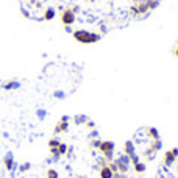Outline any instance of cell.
<instances>
[{"label": "cell", "instance_id": "obj_1", "mask_svg": "<svg viewBox=\"0 0 178 178\" xmlns=\"http://www.w3.org/2000/svg\"><path fill=\"white\" fill-rule=\"evenodd\" d=\"M73 38L78 41V42L81 44H94V42H99V41L102 39V35H99V33H94V31H89V30H75L73 33Z\"/></svg>", "mask_w": 178, "mask_h": 178}, {"label": "cell", "instance_id": "obj_2", "mask_svg": "<svg viewBox=\"0 0 178 178\" xmlns=\"http://www.w3.org/2000/svg\"><path fill=\"white\" fill-rule=\"evenodd\" d=\"M114 150H116V144L113 141H102L100 147H99V152L103 158L109 162L114 159Z\"/></svg>", "mask_w": 178, "mask_h": 178}, {"label": "cell", "instance_id": "obj_3", "mask_svg": "<svg viewBox=\"0 0 178 178\" xmlns=\"http://www.w3.org/2000/svg\"><path fill=\"white\" fill-rule=\"evenodd\" d=\"M114 162L117 164V170H119V174H128L130 172V156H127V155H119L117 158L114 159Z\"/></svg>", "mask_w": 178, "mask_h": 178}, {"label": "cell", "instance_id": "obj_4", "mask_svg": "<svg viewBox=\"0 0 178 178\" xmlns=\"http://www.w3.org/2000/svg\"><path fill=\"white\" fill-rule=\"evenodd\" d=\"M177 158H178V148L175 147V148H170V150H167L166 153H164V161H162V167H172L174 164H175V161H177Z\"/></svg>", "mask_w": 178, "mask_h": 178}, {"label": "cell", "instance_id": "obj_5", "mask_svg": "<svg viewBox=\"0 0 178 178\" xmlns=\"http://www.w3.org/2000/svg\"><path fill=\"white\" fill-rule=\"evenodd\" d=\"M99 177L100 178H113L114 177V172L111 170V167L108 166V162L105 164V166L99 167Z\"/></svg>", "mask_w": 178, "mask_h": 178}, {"label": "cell", "instance_id": "obj_6", "mask_svg": "<svg viewBox=\"0 0 178 178\" xmlns=\"http://www.w3.org/2000/svg\"><path fill=\"white\" fill-rule=\"evenodd\" d=\"M122 153L127 155V156H131L136 153V145H134V142L133 141H125L124 144V150H122Z\"/></svg>", "mask_w": 178, "mask_h": 178}, {"label": "cell", "instance_id": "obj_7", "mask_svg": "<svg viewBox=\"0 0 178 178\" xmlns=\"http://www.w3.org/2000/svg\"><path fill=\"white\" fill-rule=\"evenodd\" d=\"M145 134H147L152 141L159 139V131H158V130H156L155 127H148V128H145Z\"/></svg>", "mask_w": 178, "mask_h": 178}, {"label": "cell", "instance_id": "obj_8", "mask_svg": "<svg viewBox=\"0 0 178 178\" xmlns=\"http://www.w3.org/2000/svg\"><path fill=\"white\" fill-rule=\"evenodd\" d=\"M148 148L152 150V152H155V153H158L159 150L162 148V142H161V139H156V141H150V144H148Z\"/></svg>", "mask_w": 178, "mask_h": 178}, {"label": "cell", "instance_id": "obj_9", "mask_svg": "<svg viewBox=\"0 0 178 178\" xmlns=\"http://www.w3.org/2000/svg\"><path fill=\"white\" fill-rule=\"evenodd\" d=\"M88 120H89V117H88V116H85V114H77V116H73V122H75L77 125H85Z\"/></svg>", "mask_w": 178, "mask_h": 178}, {"label": "cell", "instance_id": "obj_10", "mask_svg": "<svg viewBox=\"0 0 178 178\" xmlns=\"http://www.w3.org/2000/svg\"><path fill=\"white\" fill-rule=\"evenodd\" d=\"M133 169H134V172L138 174V175H141V174H144L145 172V169H147V166H145V162H142V161H139L138 164H134L133 166Z\"/></svg>", "mask_w": 178, "mask_h": 178}, {"label": "cell", "instance_id": "obj_11", "mask_svg": "<svg viewBox=\"0 0 178 178\" xmlns=\"http://www.w3.org/2000/svg\"><path fill=\"white\" fill-rule=\"evenodd\" d=\"M45 178H59V174L56 169H47L45 170Z\"/></svg>", "mask_w": 178, "mask_h": 178}, {"label": "cell", "instance_id": "obj_12", "mask_svg": "<svg viewBox=\"0 0 178 178\" xmlns=\"http://www.w3.org/2000/svg\"><path fill=\"white\" fill-rule=\"evenodd\" d=\"M67 147H69V145H67V144H66V142H59V145L56 147V150H58V153H59L61 156H64V155L67 153Z\"/></svg>", "mask_w": 178, "mask_h": 178}, {"label": "cell", "instance_id": "obj_13", "mask_svg": "<svg viewBox=\"0 0 178 178\" xmlns=\"http://www.w3.org/2000/svg\"><path fill=\"white\" fill-rule=\"evenodd\" d=\"M155 155H156V153H155V152H152L150 148H147L145 152H144V156H145V159H147V161H152V159L155 158Z\"/></svg>", "mask_w": 178, "mask_h": 178}, {"label": "cell", "instance_id": "obj_14", "mask_svg": "<svg viewBox=\"0 0 178 178\" xmlns=\"http://www.w3.org/2000/svg\"><path fill=\"white\" fill-rule=\"evenodd\" d=\"M59 142H61V141H59L58 138H52V139L49 141V148H56V147L59 145Z\"/></svg>", "mask_w": 178, "mask_h": 178}, {"label": "cell", "instance_id": "obj_15", "mask_svg": "<svg viewBox=\"0 0 178 178\" xmlns=\"http://www.w3.org/2000/svg\"><path fill=\"white\" fill-rule=\"evenodd\" d=\"M30 169H31V164H30V162H24V164H20V166H19V170H20L22 174L28 172Z\"/></svg>", "mask_w": 178, "mask_h": 178}, {"label": "cell", "instance_id": "obj_16", "mask_svg": "<svg viewBox=\"0 0 178 178\" xmlns=\"http://www.w3.org/2000/svg\"><path fill=\"white\" fill-rule=\"evenodd\" d=\"M141 161V158H139V155L138 153H134V155H131L130 156V164H131V166H134V164H138Z\"/></svg>", "mask_w": 178, "mask_h": 178}, {"label": "cell", "instance_id": "obj_17", "mask_svg": "<svg viewBox=\"0 0 178 178\" xmlns=\"http://www.w3.org/2000/svg\"><path fill=\"white\" fill-rule=\"evenodd\" d=\"M100 144H102V141L100 139H91V148H97L99 150V147H100Z\"/></svg>", "mask_w": 178, "mask_h": 178}, {"label": "cell", "instance_id": "obj_18", "mask_svg": "<svg viewBox=\"0 0 178 178\" xmlns=\"http://www.w3.org/2000/svg\"><path fill=\"white\" fill-rule=\"evenodd\" d=\"M85 125H86V127H88L89 130H95V124H94V122H92V120H88V122H86V124H85Z\"/></svg>", "mask_w": 178, "mask_h": 178}, {"label": "cell", "instance_id": "obj_19", "mask_svg": "<svg viewBox=\"0 0 178 178\" xmlns=\"http://www.w3.org/2000/svg\"><path fill=\"white\" fill-rule=\"evenodd\" d=\"M75 178H89V177H88V175H83V174H78Z\"/></svg>", "mask_w": 178, "mask_h": 178}, {"label": "cell", "instance_id": "obj_20", "mask_svg": "<svg viewBox=\"0 0 178 178\" xmlns=\"http://www.w3.org/2000/svg\"><path fill=\"white\" fill-rule=\"evenodd\" d=\"M174 55H175V56H177V58H178V45H177V47H175V50H174Z\"/></svg>", "mask_w": 178, "mask_h": 178}, {"label": "cell", "instance_id": "obj_21", "mask_svg": "<svg viewBox=\"0 0 178 178\" xmlns=\"http://www.w3.org/2000/svg\"><path fill=\"white\" fill-rule=\"evenodd\" d=\"M177 170H178V164H177Z\"/></svg>", "mask_w": 178, "mask_h": 178}, {"label": "cell", "instance_id": "obj_22", "mask_svg": "<svg viewBox=\"0 0 178 178\" xmlns=\"http://www.w3.org/2000/svg\"><path fill=\"white\" fill-rule=\"evenodd\" d=\"M113 178H114V177H113Z\"/></svg>", "mask_w": 178, "mask_h": 178}]
</instances>
